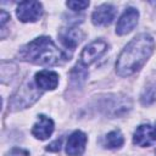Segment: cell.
<instances>
[{
    "label": "cell",
    "instance_id": "obj_1",
    "mask_svg": "<svg viewBox=\"0 0 156 156\" xmlns=\"http://www.w3.org/2000/svg\"><path fill=\"white\" fill-rule=\"evenodd\" d=\"M154 48L155 41L152 37L146 33H141L133 38L117 57V74L121 77H128L139 71L151 56Z\"/></svg>",
    "mask_w": 156,
    "mask_h": 156
},
{
    "label": "cell",
    "instance_id": "obj_2",
    "mask_svg": "<svg viewBox=\"0 0 156 156\" xmlns=\"http://www.w3.org/2000/svg\"><path fill=\"white\" fill-rule=\"evenodd\" d=\"M21 60L40 66L61 65L68 60L63 51H61L51 38L39 37L22 46L18 51Z\"/></svg>",
    "mask_w": 156,
    "mask_h": 156
},
{
    "label": "cell",
    "instance_id": "obj_3",
    "mask_svg": "<svg viewBox=\"0 0 156 156\" xmlns=\"http://www.w3.org/2000/svg\"><path fill=\"white\" fill-rule=\"evenodd\" d=\"M41 95V90L30 82H26L11 98L9 107L11 110H21L34 104Z\"/></svg>",
    "mask_w": 156,
    "mask_h": 156
},
{
    "label": "cell",
    "instance_id": "obj_4",
    "mask_svg": "<svg viewBox=\"0 0 156 156\" xmlns=\"http://www.w3.org/2000/svg\"><path fill=\"white\" fill-rule=\"evenodd\" d=\"M107 50V43L102 39H96L88 44L79 55V66H89L95 62L99 57H101Z\"/></svg>",
    "mask_w": 156,
    "mask_h": 156
},
{
    "label": "cell",
    "instance_id": "obj_5",
    "mask_svg": "<svg viewBox=\"0 0 156 156\" xmlns=\"http://www.w3.org/2000/svg\"><path fill=\"white\" fill-rule=\"evenodd\" d=\"M16 15L21 22H35L43 15V6L39 1H22L17 6Z\"/></svg>",
    "mask_w": 156,
    "mask_h": 156
},
{
    "label": "cell",
    "instance_id": "obj_6",
    "mask_svg": "<svg viewBox=\"0 0 156 156\" xmlns=\"http://www.w3.org/2000/svg\"><path fill=\"white\" fill-rule=\"evenodd\" d=\"M138 18H139V12L134 7H128L123 15L119 17L117 26H116V33L118 35H124L130 33L134 27L138 23Z\"/></svg>",
    "mask_w": 156,
    "mask_h": 156
},
{
    "label": "cell",
    "instance_id": "obj_7",
    "mask_svg": "<svg viewBox=\"0 0 156 156\" xmlns=\"http://www.w3.org/2000/svg\"><path fill=\"white\" fill-rule=\"evenodd\" d=\"M156 141V127L151 124H141L133 135V144L138 146H150Z\"/></svg>",
    "mask_w": 156,
    "mask_h": 156
},
{
    "label": "cell",
    "instance_id": "obj_8",
    "mask_svg": "<svg viewBox=\"0 0 156 156\" xmlns=\"http://www.w3.org/2000/svg\"><path fill=\"white\" fill-rule=\"evenodd\" d=\"M85 144L87 135L80 130H76L68 136L66 144V154L68 156H80L85 150Z\"/></svg>",
    "mask_w": 156,
    "mask_h": 156
},
{
    "label": "cell",
    "instance_id": "obj_9",
    "mask_svg": "<svg viewBox=\"0 0 156 156\" xmlns=\"http://www.w3.org/2000/svg\"><path fill=\"white\" fill-rule=\"evenodd\" d=\"M115 16L116 9L110 4H102L95 9L91 15V20L95 26H108L113 22Z\"/></svg>",
    "mask_w": 156,
    "mask_h": 156
},
{
    "label": "cell",
    "instance_id": "obj_10",
    "mask_svg": "<svg viewBox=\"0 0 156 156\" xmlns=\"http://www.w3.org/2000/svg\"><path fill=\"white\" fill-rule=\"evenodd\" d=\"M83 37L84 35H83L82 30L78 28H74V27L63 28L58 33L60 41L63 44L65 48H67L69 50H74L77 48V45L80 43V40L83 39Z\"/></svg>",
    "mask_w": 156,
    "mask_h": 156
},
{
    "label": "cell",
    "instance_id": "obj_11",
    "mask_svg": "<svg viewBox=\"0 0 156 156\" xmlns=\"http://www.w3.org/2000/svg\"><path fill=\"white\" fill-rule=\"evenodd\" d=\"M35 85L40 90H54L58 84V74L54 71H40L34 77Z\"/></svg>",
    "mask_w": 156,
    "mask_h": 156
},
{
    "label": "cell",
    "instance_id": "obj_12",
    "mask_svg": "<svg viewBox=\"0 0 156 156\" xmlns=\"http://www.w3.org/2000/svg\"><path fill=\"white\" fill-rule=\"evenodd\" d=\"M52 132H54L52 119L44 115H39L38 121L32 128V134L39 140H45L52 134Z\"/></svg>",
    "mask_w": 156,
    "mask_h": 156
},
{
    "label": "cell",
    "instance_id": "obj_13",
    "mask_svg": "<svg viewBox=\"0 0 156 156\" xmlns=\"http://www.w3.org/2000/svg\"><path fill=\"white\" fill-rule=\"evenodd\" d=\"M123 143H124L123 135H122L121 130H118V129L107 133V135L105 136V147H107V149L121 147L123 145Z\"/></svg>",
    "mask_w": 156,
    "mask_h": 156
},
{
    "label": "cell",
    "instance_id": "obj_14",
    "mask_svg": "<svg viewBox=\"0 0 156 156\" xmlns=\"http://www.w3.org/2000/svg\"><path fill=\"white\" fill-rule=\"evenodd\" d=\"M66 5L73 11H83L89 6V1H67Z\"/></svg>",
    "mask_w": 156,
    "mask_h": 156
},
{
    "label": "cell",
    "instance_id": "obj_15",
    "mask_svg": "<svg viewBox=\"0 0 156 156\" xmlns=\"http://www.w3.org/2000/svg\"><path fill=\"white\" fill-rule=\"evenodd\" d=\"M61 143H62L61 139H56L55 141H52L51 144H49V145L46 146V151H51V152H57V151H60V149H61Z\"/></svg>",
    "mask_w": 156,
    "mask_h": 156
},
{
    "label": "cell",
    "instance_id": "obj_16",
    "mask_svg": "<svg viewBox=\"0 0 156 156\" xmlns=\"http://www.w3.org/2000/svg\"><path fill=\"white\" fill-rule=\"evenodd\" d=\"M7 156H29V152L27 150H23L20 147H13L12 150L9 151Z\"/></svg>",
    "mask_w": 156,
    "mask_h": 156
},
{
    "label": "cell",
    "instance_id": "obj_17",
    "mask_svg": "<svg viewBox=\"0 0 156 156\" xmlns=\"http://www.w3.org/2000/svg\"><path fill=\"white\" fill-rule=\"evenodd\" d=\"M7 20H10V15L6 12V11H1V27L4 28V26H5V23L7 22Z\"/></svg>",
    "mask_w": 156,
    "mask_h": 156
}]
</instances>
